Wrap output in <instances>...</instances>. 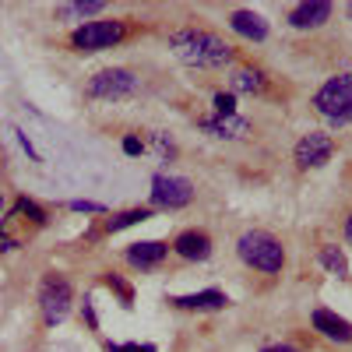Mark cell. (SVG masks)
Listing matches in <instances>:
<instances>
[{
    "instance_id": "25",
    "label": "cell",
    "mask_w": 352,
    "mask_h": 352,
    "mask_svg": "<svg viewBox=\"0 0 352 352\" xmlns=\"http://www.w3.org/2000/svg\"><path fill=\"white\" fill-rule=\"evenodd\" d=\"M345 240L352 243V215H349V222H345Z\"/></svg>"
},
{
    "instance_id": "5",
    "label": "cell",
    "mask_w": 352,
    "mask_h": 352,
    "mask_svg": "<svg viewBox=\"0 0 352 352\" xmlns=\"http://www.w3.org/2000/svg\"><path fill=\"white\" fill-rule=\"evenodd\" d=\"M71 300H74V292L67 285V278L60 275H50L43 282V292H39V307H43V320L50 328H56L60 320L71 314Z\"/></svg>"
},
{
    "instance_id": "18",
    "label": "cell",
    "mask_w": 352,
    "mask_h": 352,
    "mask_svg": "<svg viewBox=\"0 0 352 352\" xmlns=\"http://www.w3.org/2000/svg\"><path fill=\"white\" fill-rule=\"evenodd\" d=\"M264 88V78H261V71H236L232 74V92H261Z\"/></svg>"
},
{
    "instance_id": "2",
    "label": "cell",
    "mask_w": 352,
    "mask_h": 352,
    "mask_svg": "<svg viewBox=\"0 0 352 352\" xmlns=\"http://www.w3.org/2000/svg\"><path fill=\"white\" fill-rule=\"evenodd\" d=\"M236 250H240L243 264H250V268H257V272H268V275L282 272V264H285L282 243L272 236V232H261V229L243 232L240 243H236Z\"/></svg>"
},
{
    "instance_id": "7",
    "label": "cell",
    "mask_w": 352,
    "mask_h": 352,
    "mask_svg": "<svg viewBox=\"0 0 352 352\" xmlns=\"http://www.w3.org/2000/svg\"><path fill=\"white\" fill-rule=\"evenodd\" d=\"M152 201L159 208H184L194 201V184L184 176H155L152 180Z\"/></svg>"
},
{
    "instance_id": "12",
    "label": "cell",
    "mask_w": 352,
    "mask_h": 352,
    "mask_svg": "<svg viewBox=\"0 0 352 352\" xmlns=\"http://www.w3.org/2000/svg\"><path fill=\"white\" fill-rule=\"evenodd\" d=\"M229 25H232V32H240L243 39H254V43L268 39V21H264L261 14H254V11H236L229 18Z\"/></svg>"
},
{
    "instance_id": "21",
    "label": "cell",
    "mask_w": 352,
    "mask_h": 352,
    "mask_svg": "<svg viewBox=\"0 0 352 352\" xmlns=\"http://www.w3.org/2000/svg\"><path fill=\"white\" fill-rule=\"evenodd\" d=\"M18 212H25L28 219H32V222H46V215H43V208H39V204H32V201H18Z\"/></svg>"
},
{
    "instance_id": "24",
    "label": "cell",
    "mask_w": 352,
    "mask_h": 352,
    "mask_svg": "<svg viewBox=\"0 0 352 352\" xmlns=\"http://www.w3.org/2000/svg\"><path fill=\"white\" fill-rule=\"evenodd\" d=\"M124 152H127V155H138V152H141V141H138V138H127V141H124Z\"/></svg>"
},
{
    "instance_id": "17",
    "label": "cell",
    "mask_w": 352,
    "mask_h": 352,
    "mask_svg": "<svg viewBox=\"0 0 352 352\" xmlns=\"http://www.w3.org/2000/svg\"><path fill=\"white\" fill-rule=\"evenodd\" d=\"M320 264H324L331 275H349V261H345V254H342L335 243H324V247H320Z\"/></svg>"
},
{
    "instance_id": "23",
    "label": "cell",
    "mask_w": 352,
    "mask_h": 352,
    "mask_svg": "<svg viewBox=\"0 0 352 352\" xmlns=\"http://www.w3.org/2000/svg\"><path fill=\"white\" fill-rule=\"evenodd\" d=\"M71 208L74 212H102V204H96V201H71Z\"/></svg>"
},
{
    "instance_id": "10",
    "label": "cell",
    "mask_w": 352,
    "mask_h": 352,
    "mask_svg": "<svg viewBox=\"0 0 352 352\" xmlns=\"http://www.w3.org/2000/svg\"><path fill=\"white\" fill-rule=\"evenodd\" d=\"M314 328L324 335V338H331V342H352V324L349 320H342L338 314H331V310H314Z\"/></svg>"
},
{
    "instance_id": "4",
    "label": "cell",
    "mask_w": 352,
    "mask_h": 352,
    "mask_svg": "<svg viewBox=\"0 0 352 352\" xmlns=\"http://www.w3.org/2000/svg\"><path fill=\"white\" fill-rule=\"evenodd\" d=\"M124 21H85L81 28H74L71 46L81 53H96V50H109L124 39Z\"/></svg>"
},
{
    "instance_id": "3",
    "label": "cell",
    "mask_w": 352,
    "mask_h": 352,
    "mask_svg": "<svg viewBox=\"0 0 352 352\" xmlns=\"http://www.w3.org/2000/svg\"><path fill=\"white\" fill-rule=\"evenodd\" d=\"M314 106H317L320 116H328V120H335V124L352 120V71L335 74V78H328L324 85H320L317 96H314Z\"/></svg>"
},
{
    "instance_id": "22",
    "label": "cell",
    "mask_w": 352,
    "mask_h": 352,
    "mask_svg": "<svg viewBox=\"0 0 352 352\" xmlns=\"http://www.w3.org/2000/svg\"><path fill=\"white\" fill-rule=\"evenodd\" d=\"M109 352H155V345H109Z\"/></svg>"
},
{
    "instance_id": "6",
    "label": "cell",
    "mask_w": 352,
    "mask_h": 352,
    "mask_svg": "<svg viewBox=\"0 0 352 352\" xmlns=\"http://www.w3.org/2000/svg\"><path fill=\"white\" fill-rule=\"evenodd\" d=\"M131 92H138V78H134V71H124V67L99 71L88 81V96L92 99H124Z\"/></svg>"
},
{
    "instance_id": "8",
    "label": "cell",
    "mask_w": 352,
    "mask_h": 352,
    "mask_svg": "<svg viewBox=\"0 0 352 352\" xmlns=\"http://www.w3.org/2000/svg\"><path fill=\"white\" fill-rule=\"evenodd\" d=\"M292 155H296V166L300 169H317V166H324L335 155V141L328 134L310 131V134H303L296 141V152H292Z\"/></svg>"
},
{
    "instance_id": "11",
    "label": "cell",
    "mask_w": 352,
    "mask_h": 352,
    "mask_svg": "<svg viewBox=\"0 0 352 352\" xmlns=\"http://www.w3.org/2000/svg\"><path fill=\"white\" fill-rule=\"evenodd\" d=\"M173 250L180 254V257H187V261H204V257L212 254V240L204 236V232L190 229V232H180V236H176Z\"/></svg>"
},
{
    "instance_id": "15",
    "label": "cell",
    "mask_w": 352,
    "mask_h": 352,
    "mask_svg": "<svg viewBox=\"0 0 352 352\" xmlns=\"http://www.w3.org/2000/svg\"><path fill=\"white\" fill-rule=\"evenodd\" d=\"M204 131H212L215 138H240L247 134V124L240 120V116H219V120H201Z\"/></svg>"
},
{
    "instance_id": "14",
    "label": "cell",
    "mask_w": 352,
    "mask_h": 352,
    "mask_svg": "<svg viewBox=\"0 0 352 352\" xmlns=\"http://www.w3.org/2000/svg\"><path fill=\"white\" fill-rule=\"evenodd\" d=\"M229 300H226V292L219 289H208V292H194V296H176L173 307H180V310H222Z\"/></svg>"
},
{
    "instance_id": "27",
    "label": "cell",
    "mask_w": 352,
    "mask_h": 352,
    "mask_svg": "<svg viewBox=\"0 0 352 352\" xmlns=\"http://www.w3.org/2000/svg\"><path fill=\"white\" fill-rule=\"evenodd\" d=\"M349 14H352V4H349Z\"/></svg>"
},
{
    "instance_id": "1",
    "label": "cell",
    "mask_w": 352,
    "mask_h": 352,
    "mask_svg": "<svg viewBox=\"0 0 352 352\" xmlns=\"http://www.w3.org/2000/svg\"><path fill=\"white\" fill-rule=\"evenodd\" d=\"M169 50L190 67H222L232 60L229 43L219 39L215 32H204V28H180V32H173Z\"/></svg>"
},
{
    "instance_id": "16",
    "label": "cell",
    "mask_w": 352,
    "mask_h": 352,
    "mask_svg": "<svg viewBox=\"0 0 352 352\" xmlns=\"http://www.w3.org/2000/svg\"><path fill=\"white\" fill-rule=\"evenodd\" d=\"M106 4L102 0H85V4H64V8H56V18L60 21H71V18H88V14H99Z\"/></svg>"
},
{
    "instance_id": "9",
    "label": "cell",
    "mask_w": 352,
    "mask_h": 352,
    "mask_svg": "<svg viewBox=\"0 0 352 352\" xmlns=\"http://www.w3.org/2000/svg\"><path fill=\"white\" fill-rule=\"evenodd\" d=\"M328 18H331L328 0H307V4H296L289 11V25L292 28H320Z\"/></svg>"
},
{
    "instance_id": "13",
    "label": "cell",
    "mask_w": 352,
    "mask_h": 352,
    "mask_svg": "<svg viewBox=\"0 0 352 352\" xmlns=\"http://www.w3.org/2000/svg\"><path fill=\"white\" fill-rule=\"evenodd\" d=\"M166 243H159V240H144V243H131V250H127V261L134 264V268H155V264L166 257Z\"/></svg>"
},
{
    "instance_id": "26",
    "label": "cell",
    "mask_w": 352,
    "mask_h": 352,
    "mask_svg": "<svg viewBox=\"0 0 352 352\" xmlns=\"http://www.w3.org/2000/svg\"><path fill=\"white\" fill-rule=\"evenodd\" d=\"M264 352H296V349H289V345H275V349H264Z\"/></svg>"
},
{
    "instance_id": "19",
    "label": "cell",
    "mask_w": 352,
    "mask_h": 352,
    "mask_svg": "<svg viewBox=\"0 0 352 352\" xmlns=\"http://www.w3.org/2000/svg\"><path fill=\"white\" fill-rule=\"evenodd\" d=\"M144 219H152V208H131V212H124V215L109 219L106 229H109V232H120V229H127V226H134V222H144Z\"/></svg>"
},
{
    "instance_id": "20",
    "label": "cell",
    "mask_w": 352,
    "mask_h": 352,
    "mask_svg": "<svg viewBox=\"0 0 352 352\" xmlns=\"http://www.w3.org/2000/svg\"><path fill=\"white\" fill-rule=\"evenodd\" d=\"M215 109H219V116H236V96H232V92H219L215 96Z\"/></svg>"
}]
</instances>
